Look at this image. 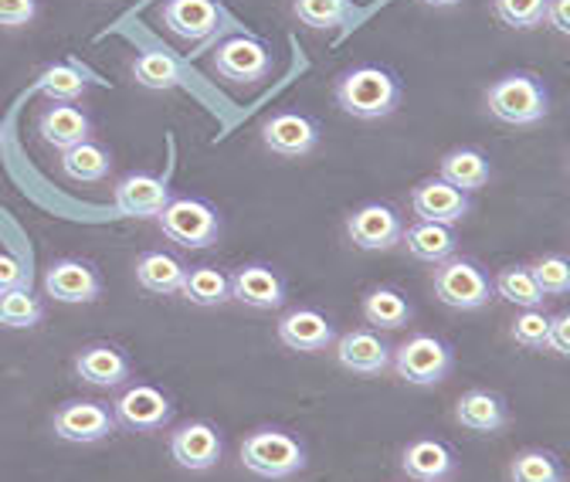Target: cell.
I'll return each mask as SVG.
<instances>
[{
  "label": "cell",
  "mask_w": 570,
  "mask_h": 482,
  "mask_svg": "<svg viewBox=\"0 0 570 482\" xmlns=\"http://www.w3.org/2000/svg\"><path fill=\"white\" fill-rule=\"evenodd\" d=\"M513 340L527 351H547L550 340V316L543 309H523L513 319Z\"/></svg>",
  "instance_id": "cell-38"
},
{
  "label": "cell",
  "mask_w": 570,
  "mask_h": 482,
  "mask_svg": "<svg viewBox=\"0 0 570 482\" xmlns=\"http://www.w3.org/2000/svg\"><path fill=\"white\" fill-rule=\"evenodd\" d=\"M14 289H31V268H24L21 258L0 252V296Z\"/></svg>",
  "instance_id": "cell-39"
},
{
  "label": "cell",
  "mask_w": 570,
  "mask_h": 482,
  "mask_svg": "<svg viewBox=\"0 0 570 482\" xmlns=\"http://www.w3.org/2000/svg\"><path fill=\"white\" fill-rule=\"evenodd\" d=\"M76 374L92 387H119L129 381L132 364L119 347H112V343H89L76 357Z\"/></svg>",
  "instance_id": "cell-23"
},
{
  "label": "cell",
  "mask_w": 570,
  "mask_h": 482,
  "mask_svg": "<svg viewBox=\"0 0 570 482\" xmlns=\"http://www.w3.org/2000/svg\"><path fill=\"white\" fill-rule=\"evenodd\" d=\"M455 422L465 429V432H475V435H495L503 432L507 422H510V407L507 401L499 397L495 391H485V387H472L459 397L455 404Z\"/></svg>",
  "instance_id": "cell-19"
},
{
  "label": "cell",
  "mask_w": 570,
  "mask_h": 482,
  "mask_svg": "<svg viewBox=\"0 0 570 482\" xmlns=\"http://www.w3.org/2000/svg\"><path fill=\"white\" fill-rule=\"evenodd\" d=\"M194 306H225L232 299V275H225L214 265L187 268V279L180 289Z\"/></svg>",
  "instance_id": "cell-27"
},
{
  "label": "cell",
  "mask_w": 570,
  "mask_h": 482,
  "mask_svg": "<svg viewBox=\"0 0 570 482\" xmlns=\"http://www.w3.org/2000/svg\"><path fill=\"white\" fill-rule=\"evenodd\" d=\"M411 212L417 222H435V225H459L469 212L472 200L465 190L452 187L442 177H428L411 190Z\"/></svg>",
  "instance_id": "cell-11"
},
{
  "label": "cell",
  "mask_w": 570,
  "mask_h": 482,
  "mask_svg": "<svg viewBox=\"0 0 570 482\" xmlns=\"http://www.w3.org/2000/svg\"><path fill=\"white\" fill-rule=\"evenodd\" d=\"M346 235L364 252H391L404 238V222L391 204H364L346 222Z\"/></svg>",
  "instance_id": "cell-9"
},
{
  "label": "cell",
  "mask_w": 570,
  "mask_h": 482,
  "mask_svg": "<svg viewBox=\"0 0 570 482\" xmlns=\"http://www.w3.org/2000/svg\"><path fill=\"white\" fill-rule=\"evenodd\" d=\"M38 14V0H0V28H24Z\"/></svg>",
  "instance_id": "cell-40"
},
{
  "label": "cell",
  "mask_w": 570,
  "mask_h": 482,
  "mask_svg": "<svg viewBox=\"0 0 570 482\" xmlns=\"http://www.w3.org/2000/svg\"><path fill=\"white\" fill-rule=\"evenodd\" d=\"M187 279V265L170 252H147L136 262V283L154 296H177Z\"/></svg>",
  "instance_id": "cell-24"
},
{
  "label": "cell",
  "mask_w": 570,
  "mask_h": 482,
  "mask_svg": "<svg viewBox=\"0 0 570 482\" xmlns=\"http://www.w3.org/2000/svg\"><path fill=\"white\" fill-rule=\"evenodd\" d=\"M232 299L252 309H278L285 303V283L272 265H242L232 275Z\"/></svg>",
  "instance_id": "cell-18"
},
{
  "label": "cell",
  "mask_w": 570,
  "mask_h": 482,
  "mask_svg": "<svg viewBox=\"0 0 570 482\" xmlns=\"http://www.w3.org/2000/svg\"><path fill=\"white\" fill-rule=\"evenodd\" d=\"M157 222L164 238L180 248H210L222 238V215L200 197H174Z\"/></svg>",
  "instance_id": "cell-5"
},
{
  "label": "cell",
  "mask_w": 570,
  "mask_h": 482,
  "mask_svg": "<svg viewBox=\"0 0 570 482\" xmlns=\"http://www.w3.org/2000/svg\"><path fill=\"white\" fill-rule=\"evenodd\" d=\"M435 296L452 306V309H482L489 299H492V283H489V275L469 262V258H449L442 265H435Z\"/></svg>",
  "instance_id": "cell-6"
},
{
  "label": "cell",
  "mask_w": 570,
  "mask_h": 482,
  "mask_svg": "<svg viewBox=\"0 0 570 482\" xmlns=\"http://www.w3.org/2000/svg\"><path fill=\"white\" fill-rule=\"evenodd\" d=\"M41 316H45V306L38 296H31V289H14L0 296V326L31 329L41 323Z\"/></svg>",
  "instance_id": "cell-33"
},
{
  "label": "cell",
  "mask_w": 570,
  "mask_h": 482,
  "mask_svg": "<svg viewBox=\"0 0 570 482\" xmlns=\"http://www.w3.org/2000/svg\"><path fill=\"white\" fill-rule=\"evenodd\" d=\"M0 147H4V129H0Z\"/></svg>",
  "instance_id": "cell-44"
},
{
  "label": "cell",
  "mask_w": 570,
  "mask_h": 482,
  "mask_svg": "<svg viewBox=\"0 0 570 482\" xmlns=\"http://www.w3.org/2000/svg\"><path fill=\"white\" fill-rule=\"evenodd\" d=\"M222 8L218 0H167L164 4V24L187 41H204L218 31Z\"/></svg>",
  "instance_id": "cell-21"
},
{
  "label": "cell",
  "mask_w": 570,
  "mask_h": 482,
  "mask_svg": "<svg viewBox=\"0 0 570 482\" xmlns=\"http://www.w3.org/2000/svg\"><path fill=\"white\" fill-rule=\"evenodd\" d=\"M550 0H492L495 18L513 31H530L547 21Z\"/></svg>",
  "instance_id": "cell-36"
},
{
  "label": "cell",
  "mask_w": 570,
  "mask_h": 482,
  "mask_svg": "<svg viewBox=\"0 0 570 482\" xmlns=\"http://www.w3.org/2000/svg\"><path fill=\"white\" fill-rule=\"evenodd\" d=\"M547 351L570 357V309L550 316V340H547Z\"/></svg>",
  "instance_id": "cell-41"
},
{
  "label": "cell",
  "mask_w": 570,
  "mask_h": 482,
  "mask_svg": "<svg viewBox=\"0 0 570 482\" xmlns=\"http://www.w3.org/2000/svg\"><path fill=\"white\" fill-rule=\"evenodd\" d=\"M401 469L414 482H449L459 469L455 452L439 439H417L401 452Z\"/></svg>",
  "instance_id": "cell-20"
},
{
  "label": "cell",
  "mask_w": 570,
  "mask_h": 482,
  "mask_svg": "<svg viewBox=\"0 0 570 482\" xmlns=\"http://www.w3.org/2000/svg\"><path fill=\"white\" fill-rule=\"evenodd\" d=\"M170 455L180 469L207 472L222 462L225 442L210 422H187L177 432H170Z\"/></svg>",
  "instance_id": "cell-15"
},
{
  "label": "cell",
  "mask_w": 570,
  "mask_h": 482,
  "mask_svg": "<svg viewBox=\"0 0 570 482\" xmlns=\"http://www.w3.org/2000/svg\"><path fill=\"white\" fill-rule=\"evenodd\" d=\"M45 293L55 303H96L102 296V275L82 258H61L45 272Z\"/></svg>",
  "instance_id": "cell-12"
},
{
  "label": "cell",
  "mask_w": 570,
  "mask_h": 482,
  "mask_svg": "<svg viewBox=\"0 0 570 482\" xmlns=\"http://www.w3.org/2000/svg\"><path fill=\"white\" fill-rule=\"evenodd\" d=\"M411 316H414L411 303L404 299V293L391 286H377L364 296V319L377 329H401L411 323Z\"/></svg>",
  "instance_id": "cell-28"
},
{
  "label": "cell",
  "mask_w": 570,
  "mask_h": 482,
  "mask_svg": "<svg viewBox=\"0 0 570 482\" xmlns=\"http://www.w3.org/2000/svg\"><path fill=\"white\" fill-rule=\"evenodd\" d=\"M38 129H41V140L55 150H71V147H79L89 140V132H92V122L89 116L79 109V106H71V102H55L41 112L38 119Z\"/></svg>",
  "instance_id": "cell-22"
},
{
  "label": "cell",
  "mask_w": 570,
  "mask_h": 482,
  "mask_svg": "<svg viewBox=\"0 0 570 482\" xmlns=\"http://www.w3.org/2000/svg\"><path fill=\"white\" fill-rule=\"evenodd\" d=\"M530 268H533V279L543 289V296H567L570 293V258H563V255H543Z\"/></svg>",
  "instance_id": "cell-37"
},
{
  "label": "cell",
  "mask_w": 570,
  "mask_h": 482,
  "mask_svg": "<svg viewBox=\"0 0 570 482\" xmlns=\"http://www.w3.org/2000/svg\"><path fill=\"white\" fill-rule=\"evenodd\" d=\"M563 462L547 449H523L510 462L513 482H563Z\"/></svg>",
  "instance_id": "cell-31"
},
{
  "label": "cell",
  "mask_w": 570,
  "mask_h": 482,
  "mask_svg": "<svg viewBox=\"0 0 570 482\" xmlns=\"http://www.w3.org/2000/svg\"><path fill=\"white\" fill-rule=\"evenodd\" d=\"M112 415H116V425L129 432H160L174 422V404L154 384H132L116 397Z\"/></svg>",
  "instance_id": "cell-7"
},
{
  "label": "cell",
  "mask_w": 570,
  "mask_h": 482,
  "mask_svg": "<svg viewBox=\"0 0 570 482\" xmlns=\"http://www.w3.org/2000/svg\"><path fill=\"white\" fill-rule=\"evenodd\" d=\"M296 18L299 24L323 31V28L346 24L353 18V4L350 0H296Z\"/></svg>",
  "instance_id": "cell-34"
},
{
  "label": "cell",
  "mask_w": 570,
  "mask_h": 482,
  "mask_svg": "<svg viewBox=\"0 0 570 482\" xmlns=\"http://www.w3.org/2000/svg\"><path fill=\"white\" fill-rule=\"evenodd\" d=\"M485 106L499 122L510 126H533L550 112V96L543 82L530 72H510L495 79L485 92Z\"/></svg>",
  "instance_id": "cell-3"
},
{
  "label": "cell",
  "mask_w": 570,
  "mask_h": 482,
  "mask_svg": "<svg viewBox=\"0 0 570 482\" xmlns=\"http://www.w3.org/2000/svg\"><path fill=\"white\" fill-rule=\"evenodd\" d=\"M214 72L228 82H262L272 72V51L248 35L228 38L214 51Z\"/></svg>",
  "instance_id": "cell-10"
},
{
  "label": "cell",
  "mask_w": 570,
  "mask_h": 482,
  "mask_svg": "<svg viewBox=\"0 0 570 482\" xmlns=\"http://www.w3.org/2000/svg\"><path fill=\"white\" fill-rule=\"evenodd\" d=\"M336 102L356 119H384L401 106V82L381 65H356L340 76Z\"/></svg>",
  "instance_id": "cell-1"
},
{
  "label": "cell",
  "mask_w": 570,
  "mask_h": 482,
  "mask_svg": "<svg viewBox=\"0 0 570 482\" xmlns=\"http://www.w3.org/2000/svg\"><path fill=\"white\" fill-rule=\"evenodd\" d=\"M421 4H428V8H455V4H462V0H421Z\"/></svg>",
  "instance_id": "cell-43"
},
{
  "label": "cell",
  "mask_w": 570,
  "mask_h": 482,
  "mask_svg": "<svg viewBox=\"0 0 570 482\" xmlns=\"http://www.w3.org/2000/svg\"><path fill=\"white\" fill-rule=\"evenodd\" d=\"M132 79L142 89H174L180 79V65L167 51H142L132 61Z\"/></svg>",
  "instance_id": "cell-32"
},
{
  "label": "cell",
  "mask_w": 570,
  "mask_h": 482,
  "mask_svg": "<svg viewBox=\"0 0 570 482\" xmlns=\"http://www.w3.org/2000/svg\"><path fill=\"white\" fill-rule=\"evenodd\" d=\"M336 361L350 374L377 377L391 367L394 351H391V343L374 329H350L336 340Z\"/></svg>",
  "instance_id": "cell-13"
},
{
  "label": "cell",
  "mask_w": 570,
  "mask_h": 482,
  "mask_svg": "<svg viewBox=\"0 0 570 482\" xmlns=\"http://www.w3.org/2000/svg\"><path fill=\"white\" fill-rule=\"evenodd\" d=\"M61 170H65L71 180L99 184V180H106V177H109V170H112V157H109V150H106V147H99V144L86 140V144H79V147H71V150H65V154H61Z\"/></svg>",
  "instance_id": "cell-30"
},
{
  "label": "cell",
  "mask_w": 570,
  "mask_h": 482,
  "mask_svg": "<svg viewBox=\"0 0 570 482\" xmlns=\"http://www.w3.org/2000/svg\"><path fill=\"white\" fill-rule=\"evenodd\" d=\"M242 465L258 479H293L306 469V449L282 429H258L242 442Z\"/></svg>",
  "instance_id": "cell-2"
},
{
  "label": "cell",
  "mask_w": 570,
  "mask_h": 482,
  "mask_svg": "<svg viewBox=\"0 0 570 482\" xmlns=\"http://www.w3.org/2000/svg\"><path fill=\"white\" fill-rule=\"evenodd\" d=\"M404 248L411 258L428 262V265H442L455 255L459 238L452 232V225H435V222H417L411 228H404Z\"/></svg>",
  "instance_id": "cell-25"
},
{
  "label": "cell",
  "mask_w": 570,
  "mask_h": 482,
  "mask_svg": "<svg viewBox=\"0 0 570 482\" xmlns=\"http://www.w3.org/2000/svg\"><path fill=\"white\" fill-rule=\"evenodd\" d=\"M278 340L289 351L320 354V351H326L330 343L336 340V329H333V323L320 309L303 306V309H289L278 319Z\"/></svg>",
  "instance_id": "cell-17"
},
{
  "label": "cell",
  "mask_w": 570,
  "mask_h": 482,
  "mask_svg": "<svg viewBox=\"0 0 570 482\" xmlns=\"http://www.w3.org/2000/svg\"><path fill=\"white\" fill-rule=\"evenodd\" d=\"M51 429L61 442L92 445L116 432V415L102 401H65L55 411Z\"/></svg>",
  "instance_id": "cell-8"
},
{
  "label": "cell",
  "mask_w": 570,
  "mask_h": 482,
  "mask_svg": "<svg viewBox=\"0 0 570 482\" xmlns=\"http://www.w3.org/2000/svg\"><path fill=\"white\" fill-rule=\"evenodd\" d=\"M452 364H455L452 347L442 336H432V333H414L411 340H404L394 351V361H391L397 377L414 384V387L442 384L452 374Z\"/></svg>",
  "instance_id": "cell-4"
},
{
  "label": "cell",
  "mask_w": 570,
  "mask_h": 482,
  "mask_svg": "<svg viewBox=\"0 0 570 482\" xmlns=\"http://www.w3.org/2000/svg\"><path fill=\"white\" fill-rule=\"evenodd\" d=\"M547 24L560 35H570V0H550L547 4Z\"/></svg>",
  "instance_id": "cell-42"
},
{
  "label": "cell",
  "mask_w": 570,
  "mask_h": 482,
  "mask_svg": "<svg viewBox=\"0 0 570 482\" xmlns=\"http://www.w3.org/2000/svg\"><path fill=\"white\" fill-rule=\"evenodd\" d=\"M439 177L449 180L452 187L472 194V190H482L492 177V164L482 150L475 147H459L452 154L442 157V167H439Z\"/></svg>",
  "instance_id": "cell-26"
},
{
  "label": "cell",
  "mask_w": 570,
  "mask_h": 482,
  "mask_svg": "<svg viewBox=\"0 0 570 482\" xmlns=\"http://www.w3.org/2000/svg\"><path fill=\"white\" fill-rule=\"evenodd\" d=\"M116 212L122 218H160V212L174 200L167 177L157 174H126L116 184Z\"/></svg>",
  "instance_id": "cell-14"
},
{
  "label": "cell",
  "mask_w": 570,
  "mask_h": 482,
  "mask_svg": "<svg viewBox=\"0 0 570 482\" xmlns=\"http://www.w3.org/2000/svg\"><path fill=\"white\" fill-rule=\"evenodd\" d=\"M38 89L51 102H76L86 92V79L79 68H71V65H48L38 79Z\"/></svg>",
  "instance_id": "cell-35"
},
{
  "label": "cell",
  "mask_w": 570,
  "mask_h": 482,
  "mask_svg": "<svg viewBox=\"0 0 570 482\" xmlns=\"http://www.w3.org/2000/svg\"><path fill=\"white\" fill-rule=\"evenodd\" d=\"M262 140L278 157H306L320 144V126L306 112H275L262 126Z\"/></svg>",
  "instance_id": "cell-16"
},
{
  "label": "cell",
  "mask_w": 570,
  "mask_h": 482,
  "mask_svg": "<svg viewBox=\"0 0 570 482\" xmlns=\"http://www.w3.org/2000/svg\"><path fill=\"white\" fill-rule=\"evenodd\" d=\"M495 296H503L507 303L520 306V309H540L543 306V289L533 279V268L530 265H507L503 272L495 275L492 283Z\"/></svg>",
  "instance_id": "cell-29"
}]
</instances>
